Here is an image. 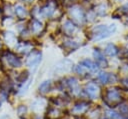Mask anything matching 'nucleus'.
<instances>
[{
  "instance_id": "nucleus-13",
  "label": "nucleus",
  "mask_w": 128,
  "mask_h": 119,
  "mask_svg": "<svg viewBox=\"0 0 128 119\" xmlns=\"http://www.w3.org/2000/svg\"><path fill=\"white\" fill-rule=\"evenodd\" d=\"M26 1H31V0H26Z\"/></svg>"
},
{
  "instance_id": "nucleus-11",
  "label": "nucleus",
  "mask_w": 128,
  "mask_h": 119,
  "mask_svg": "<svg viewBox=\"0 0 128 119\" xmlns=\"http://www.w3.org/2000/svg\"><path fill=\"white\" fill-rule=\"evenodd\" d=\"M107 116L110 119H118L119 118V114H117L114 111H107Z\"/></svg>"
},
{
  "instance_id": "nucleus-5",
  "label": "nucleus",
  "mask_w": 128,
  "mask_h": 119,
  "mask_svg": "<svg viewBox=\"0 0 128 119\" xmlns=\"http://www.w3.org/2000/svg\"><path fill=\"white\" fill-rule=\"evenodd\" d=\"M82 66H84L85 68H88V69H89L90 71H92V72H96L97 69H98L97 65H96L94 62H92L91 60H84V61L82 62Z\"/></svg>"
},
{
  "instance_id": "nucleus-2",
  "label": "nucleus",
  "mask_w": 128,
  "mask_h": 119,
  "mask_svg": "<svg viewBox=\"0 0 128 119\" xmlns=\"http://www.w3.org/2000/svg\"><path fill=\"white\" fill-rule=\"evenodd\" d=\"M86 92L92 99H94V98H96V96L98 94V87L94 83H89L86 86Z\"/></svg>"
},
{
  "instance_id": "nucleus-12",
  "label": "nucleus",
  "mask_w": 128,
  "mask_h": 119,
  "mask_svg": "<svg viewBox=\"0 0 128 119\" xmlns=\"http://www.w3.org/2000/svg\"><path fill=\"white\" fill-rule=\"evenodd\" d=\"M120 111L123 114H128V105H122L120 107Z\"/></svg>"
},
{
  "instance_id": "nucleus-6",
  "label": "nucleus",
  "mask_w": 128,
  "mask_h": 119,
  "mask_svg": "<svg viewBox=\"0 0 128 119\" xmlns=\"http://www.w3.org/2000/svg\"><path fill=\"white\" fill-rule=\"evenodd\" d=\"M94 56H95V58H96V61H97L100 65H104V66L107 65V62H106V60H105L104 57H103V54H102L98 49H95Z\"/></svg>"
},
{
  "instance_id": "nucleus-4",
  "label": "nucleus",
  "mask_w": 128,
  "mask_h": 119,
  "mask_svg": "<svg viewBox=\"0 0 128 119\" xmlns=\"http://www.w3.org/2000/svg\"><path fill=\"white\" fill-rule=\"evenodd\" d=\"M87 107H88V105L86 103H80V104H77L74 106V108L72 109V112L75 114H81L86 111Z\"/></svg>"
},
{
  "instance_id": "nucleus-10",
  "label": "nucleus",
  "mask_w": 128,
  "mask_h": 119,
  "mask_svg": "<svg viewBox=\"0 0 128 119\" xmlns=\"http://www.w3.org/2000/svg\"><path fill=\"white\" fill-rule=\"evenodd\" d=\"M99 80L102 82V83H107L108 80H109V75L107 73H100L99 76H98Z\"/></svg>"
},
{
  "instance_id": "nucleus-3",
  "label": "nucleus",
  "mask_w": 128,
  "mask_h": 119,
  "mask_svg": "<svg viewBox=\"0 0 128 119\" xmlns=\"http://www.w3.org/2000/svg\"><path fill=\"white\" fill-rule=\"evenodd\" d=\"M6 60L8 62V64L11 67H19L21 65V61L19 58H17L16 56H14L13 54H8L6 57Z\"/></svg>"
},
{
  "instance_id": "nucleus-9",
  "label": "nucleus",
  "mask_w": 128,
  "mask_h": 119,
  "mask_svg": "<svg viewBox=\"0 0 128 119\" xmlns=\"http://www.w3.org/2000/svg\"><path fill=\"white\" fill-rule=\"evenodd\" d=\"M15 10H16V14H17L19 17H24L25 14H26L25 9H24L22 6H17V7L15 8Z\"/></svg>"
},
{
  "instance_id": "nucleus-8",
  "label": "nucleus",
  "mask_w": 128,
  "mask_h": 119,
  "mask_svg": "<svg viewBox=\"0 0 128 119\" xmlns=\"http://www.w3.org/2000/svg\"><path fill=\"white\" fill-rule=\"evenodd\" d=\"M106 53H107L108 55H110V56H114V55L117 54V48H116L114 45L110 44V45H108L107 48H106Z\"/></svg>"
},
{
  "instance_id": "nucleus-7",
  "label": "nucleus",
  "mask_w": 128,
  "mask_h": 119,
  "mask_svg": "<svg viewBox=\"0 0 128 119\" xmlns=\"http://www.w3.org/2000/svg\"><path fill=\"white\" fill-rule=\"evenodd\" d=\"M50 85H51L50 81H44V82H42V83L39 85V91H40L41 93H46V92H48L49 89H50Z\"/></svg>"
},
{
  "instance_id": "nucleus-1",
  "label": "nucleus",
  "mask_w": 128,
  "mask_h": 119,
  "mask_svg": "<svg viewBox=\"0 0 128 119\" xmlns=\"http://www.w3.org/2000/svg\"><path fill=\"white\" fill-rule=\"evenodd\" d=\"M106 97H107V100L110 102L109 103V105H111L110 107H114L115 105H117L120 102V99H121L120 93L116 89H108Z\"/></svg>"
},
{
  "instance_id": "nucleus-14",
  "label": "nucleus",
  "mask_w": 128,
  "mask_h": 119,
  "mask_svg": "<svg viewBox=\"0 0 128 119\" xmlns=\"http://www.w3.org/2000/svg\"><path fill=\"white\" fill-rule=\"evenodd\" d=\"M125 119H128V118H125Z\"/></svg>"
}]
</instances>
